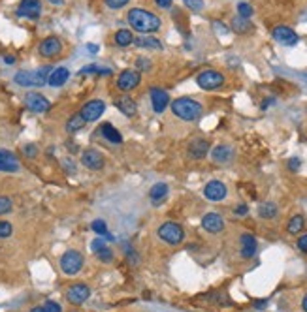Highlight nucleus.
I'll return each instance as SVG.
<instances>
[{"instance_id": "obj_1", "label": "nucleus", "mask_w": 307, "mask_h": 312, "mask_svg": "<svg viewBox=\"0 0 307 312\" xmlns=\"http://www.w3.org/2000/svg\"><path fill=\"white\" fill-rule=\"evenodd\" d=\"M128 23L141 34H151V32H157L160 29V19L153 12L139 10V8H134L128 12Z\"/></svg>"}, {"instance_id": "obj_2", "label": "nucleus", "mask_w": 307, "mask_h": 312, "mask_svg": "<svg viewBox=\"0 0 307 312\" xmlns=\"http://www.w3.org/2000/svg\"><path fill=\"white\" fill-rule=\"evenodd\" d=\"M172 113H174L177 119L187 122H192L200 119L203 113V107L200 102L192 98H177L172 102Z\"/></svg>"}, {"instance_id": "obj_3", "label": "nucleus", "mask_w": 307, "mask_h": 312, "mask_svg": "<svg viewBox=\"0 0 307 312\" xmlns=\"http://www.w3.org/2000/svg\"><path fill=\"white\" fill-rule=\"evenodd\" d=\"M49 74H51V66H42L34 72H17L13 81L17 83L19 87H40V85L47 83Z\"/></svg>"}, {"instance_id": "obj_4", "label": "nucleus", "mask_w": 307, "mask_h": 312, "mask_svg": "<svg viewBox=\"0 0 307 312\" xmlns=\"http://www.w3.org/2000/svg\"><path fill=\"white\" fill-rule=\"evenodd\" d=\"M158 237L162 239L164 243L168 244H179L183 239H185V231L179 224L175 222H164L160 228H158Z\"/></svg>"}, {"instance_id": "obj_5", "label": "nucleus", "mask_w": 307, "mask_h": 312, "mask_svg": "<svg viewBox=\"0 0 307 312\" xmlns=\"http://www.w3.org/2000/svg\"><path fill=\"white\" fill-rule=\"evenodd\" d=\"M81 267H83L81 252H77V250H66L60 256V269H63L64 275H75V273L81 271Z\"/></svg>"}, {"instance_id": "obj_6", "label": "nucleus", "mask_w": 307, "mask_h": 312, "mask_svg": "<svg viewBox=\"0 0 307 312\" xmlns=\"http://www.w3.org/2000/svg\"><path fill=\"white\" fill-rule=\"evenodd\" d=\"M196 83L203 91H215V88H220L224 85V75L220 72H215V70H206L196 77Z\"/></svg>"}, {"instance_id": "obj_7", "label": "nucleus", "mask_w": 307, "mask_h": 312, "mask_svg": "<svg viewBox=\"0 0 307 312\" xmlns=\"http://www.w3.org/2000/svg\"><path fill=\"white\" fill-rule=\"evenodd\" d=\"M104 111H106V104L102 100H91V102H87V104L81 107V113H79V115L83 117V121L85 122H94L102 117Z\"/></svg>"}, {"instance_id": "obj_8", "label": "nucleus", "mask_w": 307, "mask_h": 312, "mask_svg": "<svg viewBox=\"0 0 307 312\" xmlns=\"http://www.w3.org/2000/svg\"><path fill=\"white\" fill-rule=\"evenodd\" d=\"M25 105H27V109L32 111V113H47L49 107H51L49 100L38 93L27 94V96H25Z\"/></svg>"}, {"instance_id": "obj_9", "label": "nucleus", "mask_w": 307, "mask_h": 312, "mask_svg": "<svg viewBox=\"0 0 307 312\" xmlns=\"http://www.w3.org/2000/svg\"><path fill=\"white\" fill-rule=\"evenodd\" d=\"M81 164L91 171H100L104 168V156L96 149H85L81 154Z\"/></svg>"}, {"instance_id": "obj_10", "label": "nucleus", "mask_w": 307, "mask_h": 312, "mask_svg": "<svg viewBox=\"0 0 307 312\" xmlns=\"http://www.w3.org/2000/svg\"><path fill=\"white\" fill-rule=\"evenodd\" d=\"M141 83V75L136 70H125L119 74V79H117V87L121 91H134Z\"/></svg>"}, {"instance_id": "obj_11", "label": "nucleus", "mask_w": 307, "mask_h": 312, "mask_svg": "<svg viewBox=\"0 0 307 312\" xmlns=\"http://www.w3.org/2000/svg\"><path fill=\"white\" fill-rule=\"evenodd\" d=\"M273 40L279 41L281 46H296L298 43V34H296L294 30L290 29V27H284V25H279V27H275L272 32Z\"/></svg>"}, {"instance_id": "obj_12", "label": "nucleus", "mask_w": 307, "mask_h": 312, "mask_svg": "<svg viewBox=\"0 0 307 312\" xmlns=\"http://www.w3.org/2000/svg\"><path fill=\"white\" fill-rule=\"evenodd\" d=\"M21 164L12 150L0 149V171L2 173H17Z\"/></svg>"}, {"instance_id": "obj_13", "label": "nucleus", "mask_w": 307, "mask_h": 312, "mask_svg": "<svg viewBox=\"0 0 307 312\" xmlns=\"http://www.w3.org/2000/svg\"><path fill=\"white\" fill-rule=\"evenodd\" d=\"M89 297H91V289L85 284H72L68 288V292H66V299L70 303H74V305H81Z\"/></svg>"}, {"instance_id": "obj_14", "label": "nucleus", "mask_w": 307, "mask_h": 312, "mask_svg": "<svg viewBox=\"0 0 307 312\" xmlns=\"http://www.w3.org/2000/svg\"><path fill=\"white\" fill-rule=\"evenodd\" d=\"M38 51H40V55L44 58H53V57H57L58 53L63 51V43H60V40H58V38H55V36H49V38H46V40L40 43Z\"/></svg>"}, {"instance_id": "obj_15", "label": "nucleus", "mask_w": 307, "mask_h": 312, "mask_svg": "<svg viewBox=\"0 0 307 312\" xmlns=\"http://www.w3.org/2000/svg\"><path fill=\"white\" fill-rule=\"evenodd\" d=\"M203 196L208 197L209 202H220L226 197V186L220 181H209L206 188H203Z\"/></svg>"}, {"instance_id": "obj_16", "label": "nucleus", "mask_w": 307, "mask_h": 312, "mask_svg": "<svg viewBox=\"0 0 307 312\" xmlns=\"http://www.w3.org/2000/svg\"><path fill=\"white\" fill-rule=\"evenodd\" d=\"M42 13V4L40 0H21V6L17 10L19 17H29V19H38Z\"/></svg>"}, {"instance_id": "obj_17", "label": "nucleus", "mask_w": 307, "mask_h": 312, "mask_svg": "<svg viewBox=\"0 0 307 312\" xmlns=\"http://www.w3.org/2000/svg\"><path fill=\"white\" fill-rule=\"evenodd\" d=\"M202 226L203 230L209 231V233H220L224 230V220H222V216L219 213H208L203 214Z\"/></svg>"}, {"instance_id": "obj_18", "label": "nucleus", "mask_w": 307, "mask_h": 312, "mask_svg": "<svg viewBox=\"0 0 307 312\" xmlns=\"http://www.w3.org/2000/svg\"><path fill=\"white\" fill-rule=\"evenodd\" d=\"M151 102H153V109L155 113H162L170 104V96L162 88H151Z\"/></svg>"}, {"instance_id": "obj_19", "label": "nucleus", "mask_w": 307, "mask_h": 312, "mask_svg": "<svg viewBox=\"0 0 307 312\" xmlns=\"http://www.w3.org/2000/svg\"><path fill=\"white\" fill-rule=\"evenodd\" d=\"M208 150H209V141H206V139H194V141H191V145H189V156L194 158V160H202V158H206Z\"/></svg>"}, {"instance_id": "obj_20", "label": "nucleus", "mask_w": 307, "mask_h": 312, "mask_svg": "<svg viewBox=\"0 0 307 312\" xmlns=\"http://www.w3.org/2000/svg\"><path fill=\"white\" fill-rule=\"evenodd\" d=\"M115 105H117V109L127 117H134L138 113V104H136L130 96H119V98L115 100Z\"/></svg>"}, {"instance_id": "obj_21", "label": "nucleus", "mask_w": 307, "mask_h": 312, "mask_svg": "<svg viewBox=\"0 0 307 312\" xmlns=\"http://www.w3.org/2000/svg\"><path fill=\"white\" fill-rule=\"evenodd\" d=\"M68 77H70V70L60 66V68L51 70V74L47 77V83H49L51 87H63L64 83L68 81Z\"/></svg>"}, {"instance_id": "obj_22", "label": "nucleus", "mask_w": 307, "mask_h": 312, "mask_svg": "<svg viewBox=\"0 0 307 312\" xmlns=\"http://www.w3.org/2000/svg\"><path fill=\"white\" fill-rule=\"evenodd\" d=\"M134 43L141 49H151V51H160L162 49V43L160 40H157L155 36H136L134 38Z\"/></svg>"}, {"instance_id": "obj_23", "label": "nucleus", "mask_w": 307, "mask_h": 312, "mask_svg": "<svg viewBox=\"0 0 307 312\" xmlns=\"http://www.w3.org/2000/svg\"><path fill=\"white\" fill-rule=\"evenodd\" d=\"M239 244H241V256H243V258L249 260V258H253V256L256 254V239L253 237V235H249V233L241 235Z\"/></svg>"}, {"instance_id": "obj_24", "label": "nucleus", "mask_w": 307, "mask_h": 312, "mask_svg": "<svg viewBox=\"0 0 307 312\" xmlns=\"http://www.w3.org/2000/svg\"><path fill=\"white\" fill-rule=\"evenodd\" d=\"M234 156V150L230 147H226V145H219V147H215L211 150V158H213L217 164H226L230 162Z\"/></svg>"}, {"instance_id": "obj_25", "label": "nucleus", "mask_w": 307, "mask_h": 312, "mask_svg": "<svg viewBox=\"0 0 307 312\" xmlns=\"http://www.w3.org/2000/svg\"><path fill=\"white\" fill-rule=\"evenodd\" d=\"M166 196H168V185H164V183H157L149 190V197L153 205H160L166 199Z\"/></svg>"}, {"instance_id": "obj_26", "label": "nucleus", "mask_w": 307, "mask_h": 312, "mask_svg": "<svg viewBox=\"0 0 307 312\" xmlns=\"http://www.w3.org/2000/svg\"><path fill=\"white\" fill-rule=\"evenodd\" d=\"M100 133H102V136H104V138L108 139L110 143H115V145H121L122 143V136L117 132L115 128L111 126L110 122H104V124L100 126Z\"/></svg>"}, {"instance_id": "obj_27", "label": "nucleus", "mask_w": 307, "mask_h": 312, "mask_svg": "<svg viewBox=\"0 0 307 312\" xmlns=\"http://www.w3.org/2000/svg\"><path fill=\"white\" fill-rule=\"evenodd\" d=\"M115 43H117V46H121V47L130 46V43H134V34L127 29L117 30V32H115Z\"/></svg>"}, {"instance_id": "obj_28", "label": "nucleus", "mask_w": 307, "mask_h": 312, "mask_svg": "<svg viewBox=\"0 0 307 312\" xmlns=\"http://www.w3.org/2000/svg\"><path fill=\"white\" fill-rule=\"evenodd\" d=\"M258 214H260L262 218H275L277 216V205L272 202L262 203L260 207H258Z\"/></svg>"}, {"instance_id": "obj_29", "label": "nucleus", "mask_w": 307, "mask_h": 312, "mask_svg": "<svg viewBox=\"0 0 307 312\" xmlns=\"http://www.w3.org/2000/svg\"><path fill=\"white\" fill-rule=\"evenodd\" d=\"M83 126H85V121H83V117H81V115H74V117H70L68 122H66V130H68L70 133L79 132V130H81Z\"/></svg>"}, {"instance_id": "obj_30", "label": "nucleus", "mask_w": 307, "mask_h": 312, "mask_svg": "<svg viewBox=\"0 0 307 312\" xmlns=\"http://www.w3.org/2000/svg\"><path fill=\"white\" fill-rule=\"evenodd\" d=\"M303 224H305V222H303V216H301V214H296V216L290 218L286 230H289L290 235H296V233H300V231L303 230Z\"/></svg>"}, {"instance_id": "obj_31", "label": "nucleus", "mask_w": 307, "mask_h": 312, "mask_svg": "<svg viewBox=\"0 0 307 312\" xmlns=\"http://www.w3.org/2000/svg\"><path fill=\"white\" fill-rule=\"evenodd\" d=\"M232 27H234V30H236L238 34H245V32H249V30L253 29V25H251V21H247V19H243V17L234 19Z\"/></svg>"}, {"instance_id": "obj_32", "label": "nucleus", "mask_w": 307, "mask_h": 312, "mask_svg": "<svg viewBox=\"0 0 307 312\" xmlns=\"http://www.w3.org/2000/svg\"><path fill=\"white\" fill-rule=\"evenodd\" d=\"M91 228H93V231L94 233H98L100 237H106V239H113L108 233V226H106V222L104 220H94L93 224H91Z\"/></svg>"}, {"instance_id": "obj_33", "label": "nucleus", "mask_w": 307, "mask_h": 312, "mask_svg": "<svg viewBox=\"0 0 307 312\" xmlns=\"http://www.w3.org/2000/svg\"><path fill=\"white\" fill-rule=\"evenodd\" d=\"M94 254H96V258H98L100 261H104V263H111V260H113V252H111V249L108 247V244L100 247Z\"/></svg>"}, {"instance_id": "obj_34", "label": "nucleus", "mask_w": 307, "mask_h": 312, "mask_svg": "<svg viewBox=\"0 0 307 312\" xmlns=\"http://www.w3.org/2000/svg\"><path fill=\"white\" fill-rule=\"evenodd\" d=\"M81 74H100V75H110L111 70L108 68H100V66H96V64H93V66H87V68L81 70Z\"/></svg>"}, {"instance_id": "obj_35", "label": "nucleus", "mask_w": 307, "mask_h": 312, "mask_svg": "<svg viewBox=\"0 0 307 312\" xmlns=\"http://www.w3.org/2000/svg\"><path fill=\"white\" fill-rule=\"evenodd\" d=\"M13 233V226L10 222H4V220H0V239H6L10 237Z\"/></svg>"}, {"instance_id": "obj_36", "label": "nucleus", "mask_w": 307, "mask_h": 312, "mask_svg": "<svg viewBox=\"0 0 307 312\" xmlns=\"http://www.w3.org/2000/svg\"><path fill=\"white\" fill-rule=\"evenodd\" d=\"M238 13H239V17L249 19L251 15H253V8H251L247 2H239V4H238Z\"/></svg>"}, {"instance_id": "obj_37", "label": "nucleus", "mask_w": 307, "mask_h": 312, "mask_svg": "<svg viewBox=\"0 0 307 312\" xmlns=\"http://www.w3.org/2000/svg\"><path fill=\"white\" fill-rule=\"evenodd\" d=\"M183 4H185L189 10H192V12H202L203 0H183Z\"/></svg>"}, {"instance_id": "obj_38", "label": "nucleus", "mask_w": 307, "mask_h": 312, "mask_svg": "<svg viewBox=\"0 0 307 312\" xmlns=\"http://www.w3.org/2000/svg\"><path fill=\"white\" fill-rule=\"evenodd\" d=\"M42 310L44 312H63V306L55 303V301H46L44 306H42Z\"/></svg>"}, {"instance_id": "obj_39", "label": "nucleus", "mask_w": 307, "mask_h": 312, "mask_svg": "<svg viewBox=\"0 0 307 312\" xmlns=\"http://www.w3.org/2000/svg\"><path fill=\"white\" fill-rule=\"evenodd\" d=\"M10 209H12V199L8 196H0V214L10 213Z\"/></svg>"}, {"instance_id": "obj_40", "label": "nucleus", "mask_w": 307, "mask_h": 312, "mask_svg": "<svg viewBox=\"0 0 307 312\" xmlns=\"http://www.w3.org/2000/svg\"><path fill=\"white\" fill-rule=\"evenodd\" d=\"M130 0H106V6L111 10H121L122 6H127Z\"/></svg>"}, {"instance_id": "obj_41", "label": "nucleus", "mask_w": 307, "mask_h": 312, "mask_svg": "<svg viewBox=\"0 0 307 312\" xmlns=\"http://www.w3.org/2000/svg\"><path fill=\"white\" fill-rule=\"evenodd\" d=\"M136 66H138L139 72H149V70H151V60H149V58L139 57L138 60H136Z\"/></svg>"}, {"instance_id": "obj_42", "label": "nucleus", "mask_w": 307, "mask_h": 312, "mask_svg": "<svg viewBox=\"0 0 307 312\" xmlns=\"http://www.w3.org/2000/svg\"><path fill=\"white\" fill-rule=\"evenodd\" d=\"M23 152L25 156H29V158H34V156H38V149H36V145H25L23 147Z\"/></svg>"}, {"instance_id": "obj_43", "label": "nucleus", "mask_w": 307, "mask_h": 312, "mask_svg": "<svg viewBox=\"0 0 307 312\" xmlns=\"http://www.w3.org/2000/svg\"><path fill=\"white\" fill-rule=\"evenodd\" d=\"M298 249H300L301 252H307V233L298 239Z\"/></svg>"}, {"instance_id": "obj_44", "label": "nucleus", "mask_w": 307, "mask_h": 312, "mask_svg": "<svg viewBox=\"0 0 307 312\" xmlns=\"http://www.w3.org/2000/svg\"><path fill=\"white\" fill-rule=\"evenodd\" d=\"M157 2V6L164 8V10H168V8H172V0H155Z\"/></svg>"}, {"instance_id": "obj_45", "label": "nucleus", "mask_w": 307, "mask_h": 312, "mask_svg": "<svg viewBox=\"0 0 307 312\" xmlns=\"http://www.w3.org/2000/svg\"><path fill=\"white\" fill-rule=\"evenodd\" d=\"M289 166H290V169H292V171H296V169L300 168V160H298V158H290Z\"/></svg>"}, {"instance_id": "obj_46", "label": "nucleus", "mask_w": 307, "mask_h": 312, "mask_svg": "<svg viewBox=\"0 0 307 312\" xmlns=\"http://www.w3.org/2000/svg\"><path fill=\"white\" fill-rule=\"evenodd\" d=\"M247 211H249V209H247V205H239V207L234 209V213H236V214H247Z\"/></svg>"}, {"instance_id": "obj_47", "label": "nucleus", "mask_w": 307, "mask_h": 312, "mask_svg": "<svg viewBox=\"0 0 307 312\" xmlns=\"http://www.w3.org/2000/svg\"><path fill=\"white\" fill-rule=\"evenodd\" d=\"M268 305V301H256L255 303V308H258V310H264Z\"/></svg>"}, {"instance_id": "obj_48", "label": "nucleus", "mask_w": 307, "mask_h": 312, "mask_svg": "<svg viewBox=\"0 0 307 312\" xmlns=\"http://www.w3.org/2000/svg\"><path fill=\"white\" fill-rule=\"evenodd\" d=\"M87 49H89V51H91V53H96V51H98V47H96V46H93V43H89V46H87Z\"/></svg>"}, {"instance_id": "obj_49", "label": "nucleus", "mask_w": 307, "mask_h": 312, "mask_svg": "<svg viewBox=\"0 0 307 312\" xmlns=\"http://www.w3.org/2000/svg\"><path fill=\"white\" fill-rule=\"evenodd\" d=\"M4 60H6L8 64H13V62H15V58H13V57H4Z\"/></svg>"}, {"instance_id": "obj_50", "label": "nucleus", "mask_w": 307, "mask_h": 312, "mask_svg": "<svg viewBox=\"0 0 307 312\" xmlns=\"http://www.w3.org/2000/svg\"><path fill=\"white\" fill-rule=\"evenodd\" d=\"M301 306H303V310L307 312V295H305V297H303V303H301Z\"/></svg>"}, {"instance_id": "obj_51", "label": "nucleus", "mask_w": 307, "mask_h": 312, "mask_svg": "<svg viewBox=\"0 0 307 312\" xmlns=\"http://www.w3.org/2000/svg\"><path fill=\"white\" fill-rule=\"evenodd\" d=\"M30 312H44V310H42V306H36V308H32Z\"/></svg>"}, {"instance_id": "obj_52", "label": "nucleus", "mask_w": 307, "mask_h": 312, "mask_svg": "<svg viewBox=\"0 0 307 312\" xmlns=\"http://www.w3.org/2000/svg\"><path fill=\"white\" fill-rule=\"evenodd\" d=\"M51 4H63V0H49Z\"/></svg>"}]
</instances>
